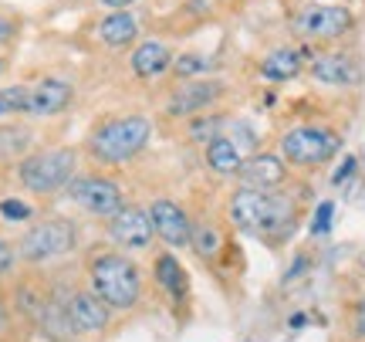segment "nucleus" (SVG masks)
<instances>
[{
	"mask_svg": "<svg viewBox=\"0 0 365 342\" xmlns=\"http://www.w3.org/2000/svg\"><path fill=\"white\" fill-rule=\"evenodd\" d=\"M230 221L244 234L277 237L281 241L298 224V207L281 190H250V186H240L230 197Z\"/></svg>",
	"mask_w": 365,
	"mask_h": 342,
	"instance_id": "1",
	"label": "nucleus"
},
{
	"mask_svg": "<svg viewBox=\"0 0 365 342\" xmlns=\"http://www.w3.org/2000/svg\"><path fill=\"white\" fill-rule=\"evenodd\" d=\"M91 291L102 298L108 308H132L143 298V275L129 254L118 251H98L88 261Z\"/></svg>",
	"mask_w": 365,
	"mask_h": 342,
	"instance_id": "2",
	"label": "nucleus"
},
{
	"mask_svg": "<svg viewBox=\"0 0 365 342\" xmlns=\"http://www.w3.org/2000/svg\"><path fill=\"white\" fill-rule=\"evenodd\" d=\"M153 136L149 119L143 116H118L102 122L98 129L88 136V156L98 166H118L129 163L132 156H139Z\"/></svg>",
	"mask_w": 365,
	"mask_h": 342,
	"instance_id": "3",
	"label": "nucleus"
},
{
	"mask_svg": "<svg viewBox=\"0 0 365 342\" xmlns=\"http://www.w3.org/2000/svg\"><path fill=\"white\" fill-rule=\"evenodd\" d=\"M75 170H78V153L75 149H44V153L21 159L17 176L31 193L48 197V193H58L61 186L71 183Z\"/></svg>",
	"mask_w": 365,
	"mask_h": 342,
	"instance_id": "4",
	"label": "nucleus"
},
{
	"mask_svg": "<svg viewBox=\"0 0 365 342\" xmlns=\"http://www.w3.org/2000/svg\"><path fill=\"white\" fill-rule=\"evenodd\" d=\"M341 136L328 126H294L281 136V156L291 166L301 170H314L325 166L331 156H339Z\"/></svg>",
	"mask_w": 365,
	"mask_h": 342,
	"instance_id": "5",
	"label": "nucleus"
},
{
	"mask_svg": "<svg viewBox=\"0 0 365 342\" xmlns=\"http://www.w3.org/2000/svg\"><path fill=\"white\" fill-rule=\"evenodd\" d=\"M78 241V227L65 221V217H51V221H41L21 237V248L17 254L24 261L38 264V261H51V258H61L68 251L75 248Z\"/></svg>",
	"mask_w": 365,
	"mask_h": 342,
	"instance_id": "6",
	"label": "nucleus"
},
{
	"mask_svg": "<svg viewBox=\"0 0 365 342\" xmlns=\"http://www.w3.org/2000/svg\"><path fill=\"white\" fill-rule=\"evenodd\" d=\"M68 197L91 217H115L125 207V197H122L118 183L108 180V176H75L68 183Z\"/></svg>",
	"mask_w": 365,
	"mask_h": 342,
	"instance_id": "7",
	"label": "nucleus"
},
{
	"mask_svg": "<svg viewBox=\"0 0 365 342\" xmlns=\"http://www.w3.org/2000/svg\"><path fill=\"white\" fill-rule=\"evenodd\" d=\"M294 31L301 38H312V41H335L345 31H352V11L331 7V4H312V7L298 11Z\"/></svg>",
	"mask_w": 365,
	"mask_h": 342,
	"instance_id": "8",
	"label": "nucleus"
},
{
	"mask_svg": "<svg viewBox=\"0 0 365 342\" xmlns=\"http://www.w3.org/2000/svg\"><path fill=\"white\" fill-rule=\"evenodd\" d=\"M220 95H223V85L217 79H182L180 89H173L166 112L176 119H193L200 112H207Z\"/></svg>",
	"mask_w": 365,
	"mask_h": 342,
	"instance_id": "9",
	"label": "nucleus"
},
{
	"mask_svg": "<svg viewBox=\"0 0 365 342\" xmlns=\"http://www.w3.org/2000/svg\"><path fill=\"white\" fill-rule=\"evenodd\" d=\"M153 234H156V231H153L149 211H139V207H122V211L108 221V237L125 251L149 248V244H153Z\"/></svg>",
	"mask_w": 365,
	"mask_h": 342,
	"instance_id": "10",
	"label": "nucleus"
},
{
	"mask_svg": "<svg viewBox=\"0 0 365 342\" xmlns=\"http://www.w3.org/2000/svg\"><path fill=\"white\" fill-rule=\"evenodd\" d=\"M149 221H153V231L156 237H163L170 248H186L190 237H193V227H190V217L180 203L173 200H153L149 203Z\"/></svg>",
	"mask_w": 365,
	"mask_h": 342,
	"instance_id": "11",
	"label": "nucleus"
},
{
	"mask_svg": "<svg viewBox=\"0 0 365 342\" xmlns=\"http://www.w3.org/2000/svg\"><path fill=\"white\" fill-rule=\"evenodd\" d=\"M240 186H250V190H281L287 180V163L284 156L277 153H254L250 159H244L240 166Z\"/></svg>",
	"mask_w": 365,
	"mask_h": 342,
	"instance_id": "12",
	"label": "nucleus"
},
{
	"mask_svg": "<svg viewBox=\"0 0 365 342\" xmlns=\"http://www.w3.org/2000/svg\"><path fill=\"white\" fill-rule=\"evenodd\" d=\"M65 322L75 332H102L108 326V305L95 291H75L65 302Z\"/></svg>",
	"mask_w": 365,
	"mask_h": 342,
	"instance_id": "13",
	"label": "nucleus"
},
{
	"mask_svg": "<svg viewBox=\"0 0 365 342\" xmlns=\"http://www.w3.org/2000/svg\"><path fill=\"white\" fill-rule=\"evenodd\" d=\"M71 99H75V89H71L68 81L44 79L27 95V112H31V116H58V112H65V109L71 106Z\"/></svg>",
	"mask_w": 365,
	"mask_h": 342,
	"instance_id": "14",
	"label": "nucleus"
},
{
	"mask_svg": "<svg viewBox=\"0 0 365 342\" xmlns=\"http://www.w3.org/2000/svg\"><path fill=\"white\" fill-rule=\"evenodd\" d=\"M304 65H308V51L284 44V48H274V51L261 61V75L267 81H291L304 71Z\"/></svg>",
	"mask_w": 365,
	"mask_h": 342,
	"instance_id": "15",
	"label": "nucleus"
},
{
	"mask_svg": "<svg viewBox=\"0 0 365 342\" xmlns=\"http://www.w3.org/2000/svg\"><path fill=\"white\" fill-rule=\"evenodd\" d=\"M308 71L322 85H355L359 81V65L345 54H318Z\"/></svg>",
	"mask_w": 365,
	"mask_h": 342,
	"instance_id": "16",
	"label": "nucleus"
},
{
	"mask_svg": "<svg viewBox=\"0 0 365 342\" xmlns=\"http://www.w3.org/2000/svg\"><path fill=\"white\" fill-rule=\"evenodd\" d=\"M170 65H173V51L163 41H143L132 51V71H135V79H156Z\"/></svg>",
	"mask_w": 365,
	"mask_h": 342,
	"instance_id": "17",
	"label": "nucleus"
},
{
	"mask_svg": "<svg viewBox=\"0 0 365 342\" xmlns=\"http://www.w3.org/2000/svg\"><path fill=\"white\" fill-rule=\"evenodd\" d=\"M207 166L220 176H237L244 166V153L230 136H213L207 143Z\"/></svg>",
	"mask_w": 365,
	"mask_h": 342,
	"instance_id": "18",
	"label": "nucleus"
},
{
	"mask_svg": "<svg viewBox=\"0 0 365 342\" xmlns=\"http://www.w3.org/2000/svg\"><path fill=\"white\" fill-rule=\"evenodd\" d=\"M135 34H139V21L129 11H112L98 24V38L108 48H129L132 41H135Z\"/></svg>",
	"mask_w": 365,
	"mask_h": 342,
	"instance_id": "19",
	"label": "nucleus"
},
{
	"mask_svg": "<svg viewBox=\"0 0 365 342\" xmlns=\"http://www.w3.org/2000/svg\"><path fill=\"white\" fill-rule=\"evenodd\" d=\"M156 285L163 291H170L173 298L186 295V275H182V264L173 254H159L156 258Z\"/></svg>",
	"mask_w": 365,
	"mask_h": 342,
	"instance_id": "20",
	"label": "nucleus"
},
{
	"mask_svg": "<svg viewBox=\"0 0 365 342\" xmlns=\"http://www.w3.org/2000/svg\"><path fill=\"white\" fill-rule=\"evenodd\" d=\"M31 132L24 126H0V159H17L27 153Z\"/></svg>",
	"mask_w": 365,
	"mask_h": 342,
	"instance_id": "21",
	"label": "nucleus"
},
{
	"mask_svg": "<svg viewBox=\"0 0 365 342\" xmlns=\"http://www.w3.org/2000/svg\"><path fill=\"white\" fill-rule=\"evenodd\" d=\"M190 244L196 248V254H200V258H217V254H220V248H223V234L217 231V227L200 224V227H193Z\"/></svg>",
	"mask_w": 365,
	"mask_h": 342,
	"instance_id": "22",
	"label": "nucleus"
},
{
	"mask_svg": "<svg viewBox=\"0 0 365 342\" xmlns=\"http://www.w3.org/2000/svg\"><path fill=\"white\" fill-rule=\"evenodd\" d=\"M27 95H31V89H24V85H11V89H0V116L27 112Z\"/></svg>",
	"mask_w": 365,
	"mask_h": 342,
	"instance_id": "23",
	"label": "nucleus"
},
{
	"mask_svg": "<svg viewBox=\"0 0 365 342\" xmlns=\"http://www.w3.org/2000/svg\"><path fill=\"white\" fill-rule=\"evenodd\" d=\"M173 68H176L180 79H196V75H207L210 71V61L203 54H182V58L173 61Z\"/></svg>",
	"mask_w": 365,
	"mask_h": 342,
	"instance_id": "24",
	"label": "nucleus"
},
{
	"mask_svg": "<svg viewBox=\"0 0 365 342\" xmlns=\"http://www.w3.org/2000/svg\"><path fill=\"white\" fill-rule=\"evenodd\" d=\"M331 217H335V203H318L314 207V217H312V234L314 237H325L331 231Z\"/></svg>",
	"mask_w": 365,
	"mask_h": 342,
	"instance_id": "25",
	"label": "nucleus"
},
{
	"mask_svg": "<svg viewBox=\"0 0 365 342\" xmlns=\"http://www.w3.org/2000/svg\"><path fill=\"white\" fill-rule=\"evenodd\" d=\"M0 213H4V221H31L34 207L24 200H0Z\"/></svg>",
	"mask_w": 365,
	"mask_h": 342,
	"instance_id": "26",
	"label": "nucleus"
},
{
	"mask_svg": "<svg viewBox=\"0 0 365 342\" xmlns=\"http://www.w3.org/2000/svg\"><path fill=\"white\" fill-rule=\"evenodd\" d=\"M217 126H220V119L217 116H210V119H196L193 116V122H190V139H213L217 136Z\"/></svg>",
	"mask_w": 365,
	"mask_h": 342,
	"instance_id": "27",
	"label": "nucleus"
},
{
	"mask_svg": "<svg viewBox=\"0 0 365 342\" xmlns=\"http://www.w3.org/2000/svg\"><path fill=\"white\" fill-rule=\"evenodd\" d=\"M355 166H359V163H355V156H345V163H341L339 170H335V176H331V183L341 186V183H345V180H349V176L355 173Z\"/></svg>",
	"mask_w": 365,
	"mask_h": 342,
	"instance_id": "28",
	"label": "nucleus"
},
{
	"mask_svg": "<svg viewBox=\"0 0 365 342\" xmlns=\"http://www.w3.org/2000/svg\"><path fill=\"white\" fill-rule=\"evenodd\" d=\"M14 261H17V254H14V248H11V244H4V241H0V275H7V271L14 268Z\"/></svg>",
	"mask_w": 365,
	"mask_h": 342,
	"instance_id": "29",
	"label": "nucleus"
},
{
	"mask_svg": "<svg viewBox=\"0 0 365 342\" xmlns=\"http://www.w3.org/2000/svg\"><path fill=\"white\" fill-rule=\"evenodd\" d=\"M14 38V21H7V17H0V41Z\"/></svg>",
	"mask_w": 365,
	"mask_h": 342,
	"instance_id": "30",
	"label": "nucleus"
},
{
	"mask_svg": "<svg viewBox=\"0 0 365 342\" xmlns=\"http://www.w3.org/2000/svg\"><path fill=\"white\" fill-rule=\"evenodd\" d=\"M105 7H112V11H125L129 4H135V0H102Z\"/></svg>",
	"mask_w": 365,
	"mask_h": 342,
	"instance_id": "31",
	"label": "nucleus"
},
{
	"mask_svg": "<svg viewBox=\"0 0 365 342\" xmlns=\"http://www.w3.org/2000/svg\"><path fill=\"white\" fill-rule=\"evenodd\" d=\"M359 332H362V336H365V305H362V308H359Z\"/></svg>",
	"mask_w": 365,
	"mask_h": 342,
	"instance_id": "32",
	"label": "nucleus"
}]
</instances>
